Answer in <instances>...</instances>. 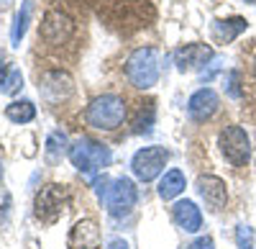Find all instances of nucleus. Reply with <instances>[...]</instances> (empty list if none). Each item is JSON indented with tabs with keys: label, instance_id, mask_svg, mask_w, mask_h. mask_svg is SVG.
<instances>
[{
	"label": "nucleus",
	"instance_id": "f257e3e1",
	"mask_svg": "<svg viewBox=\"0 0 256 249\" xmlns=\"http://www.w3.org/2000/svg\"><path fill=\"white\" fill-rule=\"evenodd\" d=\"M95 190H98L100 203L105 205V211L110 216H123L138 203V190H136L134 180H128V177H116V180L102 177V180H98Z\"/></svg>",
	"mask_w": 256,
	"mask_h": 249
},
{
	"label": "nucleus",
	"instance_id": "f03ea898",
	"mask_svg": "<svg viewBox=\"0 0 256 249\" xmlns=\"http://www.w3.org/2000/svg\"><path fill=\"white\" fill-rule=\"evenodd\" d=\"M159 72H162V65H159V52L152 49V47H144V49H136L126 62V77L134 88L138 90H148L156 85L159 80Z\"/></svg>",
	"mask_w": 256,
	"mask_h": 249
},
{
	"label": "nucleus",
	"instance_id": "7ed1b4c3",
	"mask_svg": "<svg viewBox=\"0 0 256 249\" xmlns=\"http://www.w3.org/2000/svg\"><path fill=\"white\" fill-rule=\"evenodd\" d=\"M84 116H88L90 126H95L100 131H113L126 118V103H123V98H118L113 93H105L90 103Z\"/></svg>",
	"mask_w": 256,
	"mask_h": 249
},
{
	"label": "nucleus",
	"instance_id": "20e7f679",
	"mask_svg": "<svg viewBox=\"0 0 256 249\" xmlns=\"http://www.w3.org/2000/svg\"><path fill=\"white\" fill-rule=\"evenodd\" d=\"M70 159H72V164L80 172L92 175V172H100L102 167H108L110 149L105 147V144H100V141H92L88 136H82L70 147Z\"/></svg>",
	"mask_w": 256,
	"mask_h": 249
},
{
	"label": "nucleus",
	"instance_id": "39448f33",
	"mask_svg": "<svg viewBox=\"0 0 256 249\" xmlns=\"http://www.w3.org/2000/svg\"><path fill=\"white\" fill-rule=\"evenodd\" d=\"M218 144H220L223 157L230 164H236V167L246 164L248 157H251V141H248V134L241 126H226L218 136Z\"/></svg>",
	"mask_w": 256,
	"mask_h": 249
},
{
	"label": "nucleus",
	"instance_id": "423d86ee",
	"mask_svg": "<svg viewBox=\"0 0 256 249\" xmlns=\"http://www.w3.org/2000/svg\"><path fill=\"white\" fill-rule=\"evenodd\" d=\"M169 159V152L164 147H144L134 154L131 159V170L134 175L141 180V182H152L154 177L162 175L164 170V164Z\"/></svg>",
	"mask_w": 256,
	"mask_h": 249
},
{
	"label": "nucleus",
	"instance_id": "0eeeda50",
	"mask_svg": "<svg viewBox=\"0 0 256 249\" xmlns=\"http://www.w3.org/2000/svg\"><path fill=\"white\" fill-rule=\"evenodd\" d=\"M198 193L200 198L205 200V205L212 211V213H218L226 208V203H228V190H226V182L216 175H202L198 177Z\"/></svg>",
	"mask_w": 256,
	"mask_h": 249
},
{
	"label": "nucleus",
	"instance_id": "6e6552de",
	"mask_svg": "<svg viewBox=\"0 0 256 249\" xmlns=\"http://www.w3.org/2000/svg\"><path fill=\"white\" fill-rule=\"evenodd\" d=\"M218 108H220V98H218V93L212 88H200L195 95L187 100V113H190V118H195V121L212 118Z\"/></svg>",
	"mask_w": 256,
	"mask_h": 249
},
{
	"label": "nucleus",
	"instance_id": "1a4fd4ad",
	"mask_svg": "<svg viewBox=\"0 0 256 249\" xmlns=\"http://www.w3.org/2000/svg\"><path fill=\"white\" fill-rule=\"evenodd\" d=\"M210 59H212V49L208 44H184L174 52V65H177L180 72L200 70Z\"/></svg>",
	"mask_w": 256,
	"mask_h": 249
},
{
	"label": "nucleus",
	"instance_id": "9d476101",
	"mask_svg": "<svg viewBox=\"0 0 256 249\" xmlns=\"http://www.w3.org/2000/svg\"><path fill=\"white\" fill-rule=\"evenodd\" d=\"M64 205V190L62 185H46L41 188V193L36 195V216L44 221H54L62 213Z\"/></svg>",
	"mask_w": 256,
	"mask_h": 249
},
{
	"label": "nucleus",
	"instance_id": "9b49d317",
	"mask_svg": "<svg viewBox=\"0 0 256 249\" xmlns=\"http://www.w3.org/2000/svg\"><path fill=\"white\" fill-rule=\"evenodd\" d=\"M38 34L44 36L49 44H62V41H67L72 36V21L67 16H62L59 11H52V13H46Z\"/></svg>",
	"mask_w": 256,
	"mask_h": 249
},
{
	"label": "nucleus",
	"instance_id": "f8f14e48",
	"mask_svg": "<svg viewBox=\"0 0 256 249\" xmlns=\"http://www.w3.org/2000/svg\"><path fill=\"white\" fill-rule=\"evenodd\" d=\"M38 90H41V95H44L46 100L59 103V100H64V98H70V93H72V80H70V75H64V72H46L44 77H41Z\"/></svg>",
	"mask_w": 256,
	"mask_h": 249
},
{
	"label": "nucleus",
	"instance_id": "ddd939ff",
	"mask_svg": "<svg viewBox=\"0 0 256 249\" xmlns=\"http://www.w3.org/2000/svg\"><path fill=\"white\" fill-rule=\"evenodd\" d=\"M100 246V229L92 218L74 223L70 234V249H98Z\"/></svg>",
	"mask_w": 256,
	"mask_h": 249
},
{
	"label": "nucleus",
	"instance_id": "4468645a",
	"mask_svg": "<svg viewBox=\"0 0 256 249\" xmlns=\"http://www.w3.org/2000/svg\"><path fill=\"white\" fill-rule=\"evenodd\" d=\"M172 218H174V223L180 226V229L187 231V234L200 231V226H202V213H200V208L192 200H180L172 208Z\"/></svg>",
	"mask_w": 256,
	"mask_h": 249
},
{
	"label": "nucleus",
	"instance_id": "2eb2a0df",
	"mask_svg": "<svg viewBox=\"0 0 256 249\" xmlns=\"http://www.w3.org/2000/svg\"><path fill=\"white\" fill-rule=\"evenodd\" d=\"M246 29H248V24H246V18H241V16H233V18H226V21L220 18V21L212 24V36H216L218 41H223V44H228V41H233Z\"/></svg>",
	"mask_w": 256,
	"mask_h": 249
},
{
	"label": "nucleus",
	"instance_id": "dca6fc26",
	"mask_svg": "<svg viewBox=\"0 0 256 249\" xmlns=\"http://www.w3.org/2000/svg\"><path fill=\"white\" fill-rule=\"evenodd\" d=\"M182 190H184V175H182L180 170L164 172V177H162V182H159V198L172 200V198H177Z\"/></svg>",
	"mask_w": 256,
	"mask_h": 249
},
{
	"label": "nucleus",
	"instance_id": "f3484780",
	"mask_svg": "<svg viewBox=\"0 0 256 249\" xmlns=\"http://www.w3.org/2000/svg\"><path fill=\"white\" fill-rule=\"evenodd\" d=\"M31 0H24L20 11L16 13V21H13V29H10V44L13 47H20V39L26 36V29H28V21H31Z\"/></svg>",
	"mask_w": 256,
	"mask_h": 249
},
{
	"label": "nucleus",
	"instance_id": "a211bd4d",
	"mask_svg": "<svg viewBox=\"0 0 256 249\" xmlns=\"http://www.w3.org/2000/svg\"><path fill=\"white\" fill-rule=\"evenodd\" d=\"M6 116L13 121V123H28L36 118V108L31 100H13L10 106L6 108Z\"/></svg>",
	"mask_w": 256,
	"mask_h": 249
},
{
	"label": "nucleus",
	"instance_id": "6ab92c4d",
	"mask_svg": "<svg viewBox=\"0 0 256 249\" xmlns=\"http://www.w3.org/2000/svg\"><path fill=\"white\" fill-rule=\"evenodd\" d=\"M72 144L67 141V136H64L62 131H54L49 139H46V159L49 162H59L64 152H70Z\"/></svg>",
	"mask_w": 256,
	"mask_h": 249
},
{
	"label": "nucleus",
	"instance_id": "aec40b11",
	"mask_svg": "<svg viewBox=\"0 0 256 249\" xmlns=\"http://www.w3.org/2000/svg\"><path fill=\"white\" fill-rule=\"evenodd\" d=\"M236 244L238 249H256V236H254V229L246 223H241L236 229Z\"/></svg>",
	"mask_w": 256,
	"mask_h": 249
},
{
	"label": "nucleus",
	"instance_id": "412c9836",
	"mask_svg": "<svg viewBox=\"0 0 256 249\" xmlns=\"http://www.w3.org/2000/svg\"><path fill=\"white\" fill-rule=\"evenodd\" d=\"M226 93L230 98H241V75L236 70L226 75Z\"/></svg>",
	"mask_w": 256,
	"mask_h": 249
},
{
	"label": "nucleus",
	"instance_id": "4be33fe9",
	"mask_svg": "<svg viewBox=\"0 0 256 249\" xmlns=\"http://www.w3.org/2000/svg\"><path fill=\"white\" fill-rule=\"evenodd\" d=\"M20 85H24V75H20V70H10L6 85H3V93H16Z\"/></svg>",
	"mask_w": 256,
	"mask_h": 249
},
{
	"label": "nucleus",
	"instance_id": "5701e85b",
	"mask_svg": "<svg viewBox=\"0 0 256 249\" xmlns=\"http://www.w3.org/2000/svg\"><path fill=\"white\" fill-rule=\"evenodd\" d=\"M187 249H212V239L210 236H200V239H195Z\"/></svg>",
	"mask_w": 256,
	"mask_h": 249
},
{
	"label": "nucleus",
	"instance_id": "b1692460",
	"mask_svg": "<svg viewBox=\"0 0 256 249\" xmlns=\"http://www.w3.org/2000/svg\"><path fill=\"white\" fill-rule=\"evenodd\" d=\"M218 67H220V62H218V59H216V62H210V70H208V72H202V75H200V80H202V82L212 80V75L218 72Z\"/></svg>",
	"mask_w": 256,
	"mask_h": 249
},
{
	"label": "nucleus",
	"instance_id": "393cba45",
	"mask_svg": "<svg viewBox=\"0 0 256 249\" xmlns=\"http://www.w3.org/2000/svg\"><path fill=\"white\" fill-rule=\"evenodd\" d=\"M108 249H128V244H126L123 239H113V241L108 244Z\"/></svg>",
	"mask_w": 256,
	"mask_h": 249
},
{
	"label": "nucleus",
	"instance_id": "a878e982",
	"mask_svg": "<svg viewBox=\"0 0 256 249\" xmlns=\"http://www.w3.org/2000/svg\"><path fill=\"white\" fill-rule=\"evenodd\" d=\"M3 72H6V62H3V57H0V85H6V82H3ZM0 90H3V88H0Z\"/></svg>",
	"mask_w": 256,
	"mask_h": 249
},
{
	"label": "nucleus",
	"instance_id": "bb28decb",
	"mask_svg": "<svg viewBox=\"0 0 256 249\" xmlns=\"http://www.w3.org/2000/svg\"><path fill=\"white\" fill-rule=\"evenodd\" d=\"M10 6V0H0V8H8Z\"/></svg>",
	"mask_w": 256,
	"mask_h": 249
},
{
	"label": "nucleus",
	"instance_id": "cd10ccee",
	"mask_svg": "<svg viewBox=\"0 0 256 249\" xmlns=\"http://www.w3.org/2000/svg\"><path fill=\"white\" fill-rule=\"evenodd\" d=\"M0 180H3V162H0Z\"/></svg>",
	"mask_w": 256,
	"mask_h": 249
},
{
	"label": "nucleus",
	"instance_id": "c85d7f7f",
	"mask_svg": "<svg viewBox=\"0 0 256 249\" xmlns=\"http://www.w3.org/2000/svg\"><path fill=\"white\" fill-rule=\"evenodd\" d=\"M246 3H256V0H246Z\"/></svg>",
	"mask_w": 256,
	"mask_h": 249
},
{
	"label": "nucleus",
	"instance_id": "c756f323",
	"mask_svg": "<svg viewBox=\"0 0 256 249\" xmlns=\"http://www.w3.org/2000/svg\"><path fill=\"white\" fill-rule=\"evenodd\" d=\"M254 75H256V65H254Z\"/></svg>",
	"mask_w": 256,
	"mask_h": 249
}]
</instances>
